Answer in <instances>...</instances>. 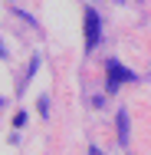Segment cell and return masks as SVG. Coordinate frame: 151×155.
Returning a JSON list of instances; mask_svg holds the SVG:
<instances>
[{
    "label": "cell",
    "mask_w": 151,
    "mask_h": 155,
    "mask_svg": "<svg viewBox=\"0 0 151 155\" xmlns=\"http://www.w3.org/2000/svg\"><path fill=\"white\" fill-rule=\"evenodd\" d=\"M105 66H109V93H115L121 83H131V79H135V73H131V69H125L118 60H109Z\"/></svg>",
    "instance_id": "6da1fadb"
},
{
    "label": "cell",
    "mask_w": 151,
    "mask_h": 155,
    "mask_svg": "<svg viewBox=\"0 0 151 155\" xmlns=\"http://www.w3.org/2000/svg\"><path fill=\"white\" fill-rule=\"evenodd\" d=\"M99 36H102V23H99V13L86 10V50L99 46Z\"/></svg>",
    "instance_id": "7a4b0ae2"
},
{
    "label": "cell",
    "mask_w": 151,
    "mask_h": 155,
    "mask_svg": "<svg viewBox=\"0 0 151 155\" xmlns=\"http://www.w3.org/2000/svg\"><path fill=\"white\" fill-rule=\"evenodd\" d=\"M118 142L128 145V112H118Z\"/></svg>",
    "instance_id": "3957f363"
},
{
    "label": "cell",
    "mask_w": 151,
    "mask_h": 155,
    "mask_svg": "<svg viewBox=\"0 0 151 155\" xmlns=\"http://www.w3.org/2000/svg\"><path fill=\"white\" fill-rule=\"evenodd\" d=\"M89 155H102V152H99V149H89Z\"/></svg>",
    "instance_id": "277c9868"
}]
</instances>
